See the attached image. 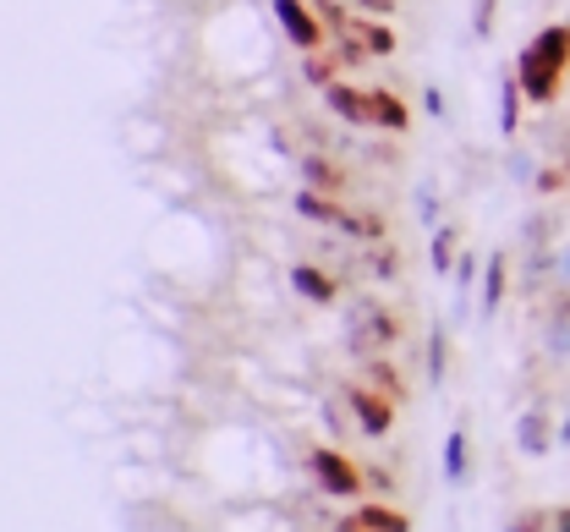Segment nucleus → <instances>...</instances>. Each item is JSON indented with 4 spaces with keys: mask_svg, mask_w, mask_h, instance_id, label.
I'll return each mask as SVG.
<instances>
[{
    "mask_svg": "<svg viewBox=\"0 0 570 532\" xmlns=\"http://www.w3.org/2000/svg\"><path fill=\"white\" fill-rule=\"evenodd\" d=\"M554 528V516L549 511H521V516H510L504 522V532H549Z\"/></svg>",
    "mask_w": 570,
    "mask_h": 532,
    "instance_id": "5701e85b",
    "label": "nucleus"
},
{
    "mask_svg": "<svg viewBox=\"0 0 570 532\" xmlns=\"http://www.w3.org/2000/svg\"><path fill=\"white\" fill-rule=\"evenodd\" d=\"M356 522H362L367 532H412V522H406L401 511H390V505H362Z\"/></svg>",
    "mask_w": 570,
    "mask_h": 532,
    "instance_id": "dca6fc26",
    "label": "nucleus"
},
{
    "mask_svg": "<svg viewBox=\"0 0 570 532\" xmlns=\"http://www.w3.org/2000/svg\"><path fill=\"white\" fill-rule=\"evenodd\" d=\"M313 11H318V17H324V22H330V28H341V33H346V28H352V17H346V11H341V6H335V0H318V6H313Z\"/></svg>",
    "mask_w": 570,
    "mask_h": 532,
    "instance_id": "a878e982",
    "label": "nucleus"
},
{
    "mask_svg": "<svg viewBox=\"0 0 570 532\" xmlns=\"http://www.w3.org/2000/svg\"><path fill=\"white\" fill-rule=\"evenodd\" d=\"M367 384H373V390H384L390 401H406V384H401V374H395L384 357H367Z\"/></svg>",
    "mask_w": 570,
    "mask_h": 532,
    "instance_id": "a211bd4d",
    "label": "nucleus"
},
{
    "mask_svg": "<svg viewBox=\"0 0 570 532\" xmlns=\"http://www.w3.org/2000/svg\"><path fill=\"white\" fill-rule=\"evenodd\" d=\"M549 532H570V511H554V528Z\"/></svg>",
    "mask_w": 570,
    "mask_h": 532,
    "instance_id": "473e14b6",
    "label": "nucleus"
},
{
    "mask_svg": "<svg viewBox=\"0 0 570 532\" xmlns=\"http://www.w3.org/2000/svg\"><path fill=\"white\" fill-rule=\"evenodd\" d=\"M346 33L367 45V56H395V33H390V22H356L352 17V28H346Z\"/></svg>",
    "mask_w": 570,
    "mask_h": 532,
    "instance_id": "4468645a",
    "label": "nucleus"
},
{
    "mask_svg": "<svg viewBox=\"0 0 570 532\" xmlns=\"http://www.w3.org/2000/svg\"><path fill=\"white\" fill-rule=\"evenodd\" d=\"M395 335H401L395 313H384L379 303H356L352 313H346V346H352L356 363H367V357L390 352V346H395Z\"/></svg>",
    "mask_w": 570,
    "mask_h": 532,
    "instance_id": "f257e3e1",
    "label": "nucleus"
},
{
    "mask_svg": "<svg viewBox=\"0 0 570 532\" xmlns=\"http://www.w3.org/2000/svg\"><path fill=\"white\" fill-rule=\"evenodd\" d=\"M521 99H527L521 77H515V67H504V72H499V132H504V138L521 132Z\"/></svg>",
    "mask_w": 570,
    "mask_h": 532,
    "instance_id": "6e6552de",
    "label": "nucleus"
},
{
    "mask_svg": "<svg viewBox=\"0 0 570 532\" xmlns=\"http://www.w3.org/2000/svg\"><path fill=\"white\" fill-rule=\"evenodd\" d=\"M417 220H423V226H439V193H433V187H417Z\"/></svg>",
    "mask_w": 570,
    "mask_h": 532,
    "instance_id": "b1692460",
    "label": "nucleus"
},
{
    "mask_svg": "<svg viewBox=\"0 0 570 532\" xmlns=\"http://www.w3.org/2000/svg\"><path fill=\"white\" fill-rule=\"evenodd\" d=\"M515 445H521V456H543V451L554 445V434H549V412H543V406H527V412L515 417Z\"/></svg>",
    "mask_w": 570,
    "mask_h": 532,
    "instance_id": "0eeeda50",
    "label": "nucleus"
},
{
    "mask_svg": "<svg viewBox=\"0 0 570 532\" xmlns=\"http://www.w3.org/2000/svg\"><path fill=\"white\" fill-rule=\"evenodd\" d=\"M423 110L428 116H444V93L439 88H423Z\"/></svg>",
    "mask_w": 570,
    "mask_h": 532,
    "instance_id": "c756f323",
    "label": "nucleus"
},
{
    "mask_svg": "<svg viewBox=\"0 0 570 532\" xmlns=\"http://www.w3.org/2000/svg\"><path fill=\"white\" fill-rule=\"evenodd\" d=\"M356 6L373 11V17H390V11H395V0H356Z\"/></svg>",
    "mask_w": 570,
    "mask_h": 532,
    "instance_id": "7c9ffc66",
    "label": "nucleus"
},
{
    "mask_svg": "<svg viewBox=\"0 0 570 532\" xmlns=\"http://www.w3.org/2000/svg\"><path fill=\"white\" fill-rule=\"evenodd\" d=\"M444 477L466 483V428H450V440H444Z\"/></svg>",
    "mask_w": 570,
    "mask_h": 532,
    "instance_id": "f3484780",
    "label": "nucleus"
},
{
    "mask_svg": "<svg viewBox=\"0 0 570 532\" xmlns=\"http://www.w3.org/2000/svg\"><path fill=\"white\" fill-rule=\"evenodd\" d=\"M367 116H373V127H384V132H406V127H412V110H406L390 88H367Z\"/></svg>",
    "mask_w": 570,
    "mask_h": 532,
    "instance_id": "1a4fd4ad",
    "label": "nucleus"
},
{
    "mask_svg": "<svg viewBox=\"0 0 570 532\" xmlns=\"http://www.w3.org/2000/svg\"><path fill=\"white\" fill-rule=\"evenodd\" d=\"M554 280H560V286H566V292H570V247H566V253H560V264H554Z\"/></svg>",
    "mask_w": 570,
    "mask_h": 532,
    "instance_id": "2f4dec72",
    "label": "nucleus"
},
{
    "mask_svg": "<svg viewBox=\"0 0 570 532\" xmlns=\"http://www.w3.org/2000/svg\"><path fill=\"white\" fill-rule=\"evenodd\" d=\"M472 280H478V258L466 253V258L455 264V286H461V297H472Z\"/></svg>",
    "mask_w": 570,
    "mask_h": 532,
    "instance_id": "bb28decb",
    "label": "nucleus"
},
{
    "mask_svg": "<svg viewBox=\"0 0 570 532\" xmlns=\"http://www.w3.org/2000/svg\"><path fill=\"white\" fill-rule=\"evenodd\" d=\"M494 11L499 0H472V33L478 39H494Z\"/></svg>",
    "mask_w": 570,
    "mask_h": 532,
    "instance_id": "4be33fe9",
    "label": "nucleus"
},
{
    "mask_svg": "<svg viewBox=\"0 0 570 532\" xmlns=\"http://www.w3.org/2000/svg\"><path fill=\"white\" fill-rule=\"evenodd\" d=\"M324 105L341 116V121H352V127H373V116H367V88H352V82H330L324 88Z\"/></svg>",
    "mask_w": 570,
    "mask_h": 532,
    "instance_id": "423d86ee",
    "label": "nucleus"
},
{
    "mask_svg": "<svg viewBox=\"0 0 570 532\" xmlns=\"http://www.w3.org/2000/svg\"><path fill=\"white\" fill-rule=\"evenodd\" d=\"M307 472H313V483H318L324 494H341V500H352L356 489H362V466L346 461L341 451H313V456H307Z\"/></svg>",
    "mask_w": 570,
    "mask_h": 532,
    "instance_id": "7ed1b4c3",
    "label": "nucleus"
},
{
    "mask_svg": "<svg viewBox=\"0 0 570 532\" xmlns=\"http://www.w3.org/2000/svg\"><path fill=\"white\" fill-rule=\"evenodd\" d=\"M515 61H532V67L566 72L570 67V22H549V28H538V33H532V45H527Z\"/></svg>",
    "mask_w": 570,
    "mask_h": 532,
    "instance_id": "39448f33",
    "label": "nucleus"
},
{
    "mask_svg": "<svg viewBox=\"0 0 570 532\" xmlns=\"http://www.w3.org/2000/svg\"><path fill=\"white\" fill-rule=\"evenodd\" d=\"M504 280H510V258L494 253V258L483 264V318L499 313V303H504Z\"/></svg>",
    "mask_w": 570,
    "mask_h": 532,
    "instance_id": "ddd939ff",
    "label": "nucleus"
},
{
    "mask_svg": "<svg viewBox=\"0 0 570 532\" xmlns=\"http://www.w3.org/2000/svg\"><path fill=\"white\" fill-rule=\"evenodd\" d=\"M275 6V22H281V33L302 50V56H313L318 45H324V17L307 6V0H269Z\"/></svg>",
    "mask_w": 570,
    "mask_h": 532,
    "instance_id": "f03ea898",
    "label": "nucleus"
},
{
    "mask_svg": "<svg viewBox=\"0 0 570 532\" xmlns=\"http://www.w3.org/2000/svg\"><path fill=\"white\" fill-rule=\"evenodd\" d=\"M560 445H570V417H566V434H560Z\"/></svg>",
    "mask_w": 570,
    "mask_h": 532,
    "instance_id": "f704fd0d",
    "label": "nucleus"
},
{
    "mask_svg": "<svg viewBox=\"0 0 570 532\" xmlns=\"http://www.w3.org/2000/svg\"><path fill=\"white\" fill-rule=\"evenodd\" d=\"M532 187H538V193H560V187H566V170H538Z\"/></svg>",
    "mask_w": 570,
    "mask_h": 532,
    "instance_id": "cd10ccee",
    "label": "nucleus"
},
{
    "mask_svg": "<svg viewBox=\"0 0 570 532\" xmlns=\"http://www.w3.org/2000/svg\"><path fill=\"white\" fill-rule=\"evenodd\" d=\"M296 215L302 220H318V226H346V209L330 204V193H313V187L296 193Z\"/></svg>",
    "mask_w": 570,
    "mask_h": 532,
    "instance_id": "f8f14e48",
    "label": "nucleus"
},
{
    "mask_svg": "<svg viewBox=\"0 0 570 532\" xmlns=\"http://www.w3.org/2000/svg\"><path fill=\"white\" fill-rule=\"evenodd\" d=\"M510 176H515V181H532V154H510Z\"/></svg>",
    "mask_w": 570,
    "mask_h": 532,
    "instance_id": "c85d7f7f",
    "label": "nucleus"
},
{
    "mask_svg": "<svg viewBox=\"0 0 570 532\" xmlns=\"http://www.w3.org/2000/svg\"><path fill=\"white\" fill-rule=\"evenodd\" d=\"M291 286H296V292H302L313 307L335 303V280H330L324 269H313V264H291Z\"/></svg>",
    "mask_w": 570,
    "mask_h": 532,
    "instance_id": "9b49d317",
    "label": "nucleus"
},
{
    "mask_svg": "<svg viewBox=\"0 0 570 532\" xmlns=\"http://www.w3.org/2000/svg\"><path fill=\"white\" fill-rule=\"evenodd\" d=\"M346 406H352V417L362 423V434H367V440H384V434H390V423H395V401H390V395H379L373 384H352V390H346Z\"/></svg>",
    "mask_w": 570,
    "mask_h": 532,
    "instance_id": "20e7f679",
    "label": "nucleus"
},
{
    "mask_svg": "<svg viewBox=\"0 0 570 532\" xmlns=\"http://www.w3.org/2000/svg\"><path fill=\"white\" fill-rule=\"evenodd\" d=\"M367 275H379V280H395L401 275V258L384 247V253H373V264H367Z\"/></svg>",
    "mask_w": 570,
    "mask_h": 532,
    "instance_id": "393cba45",
    "label": "nucleus"
},
{
    "mask_svg": "<svg viewBox=\"0 0 570 532\" xmlns=\"http://www.w3.org/2000/svg\"><path fill=\"white\" fill-rule=\"evenodd\" d=\"M428 258H433V264H428L433 275H450V269L461 264V258H455V226H433V247H428Z\"/></svg>",
    "mask_w": 570,
    "mask_h": 532,
    "instance_id": "2eb2a0df",
    "label": "nucleus"
},
{
    "mask_svg": "<svg viewBox=\"0 0 570 532\" xmlns=\"http://www.w3.org/2000/svg\"><path fill=\"white\" fill-rule=\"evenodd\" d=\"M296 176H302V187H313V193H346L341 165H330L324 154H302V159H296Z\"/></svg>",
    "mask_w": 570,
    "mask_h": 532,
    "instance_id": "9d476101",
    "label": "nucleus"
},
{
    "mask_svg": "<svg viewBox=\"0 0 570 532\" xmlns=\"http://www.w3.org/2000/svg\"><path fill=\"white\" fill-rule=\"evenodd\" d=\"M307 82H318V88H330L335 82V72H341V56H307Z\"/></svg>",
    "mask_w": 570,
    "mask_h": 532,
    "instance_id": "aec40b11",
    "label": "nucleus"
},
{
    "mask_svg": "<svg viewBox=\"0 0 570 532\" xmlns=\"http://www.w3.org/2000/svg\"><path fill=\"white\" fill-rule=\"evenodd\" d=\"M346 236H362V242H384V220L379 215H346Z\"/></svg>",
    "mask_w": 570,
    "mask_h": 532,
    "instance_id": "412c9836",
    "label": "nucleus"
},
{
    "mask_svg": "<svg viewBox=\"0 0 570 532\" xmlns=\"http://www.w3.org/2000/svg\"><path fill=\"white\" fill-rule=\"evenodd\" d=\"M444 357H450V341H444V324L428 335V380L444 384Z\"/></svg>",
    "mask_w": 570,
    "mask_h": 532,
    "instance_id": "6ab92c4d",
    "label": "nucleus"
},
{
    "mask_svg": "<svg viewBox=\"0 0 570 532\" xmlns=\"http://www.w3.org/2000/svg\"><path fill=\"white\" fill-rule=\"evenodd\" d=\"M335 532H367V528H362V522H356V516H352V522H341V528H335Z\"/></svg>",
    "mask_w": 570,
    "mask_h": 532,
    "instance_id": "72a5a7b5",
    "label": "nucleus"
}]
</instances>
